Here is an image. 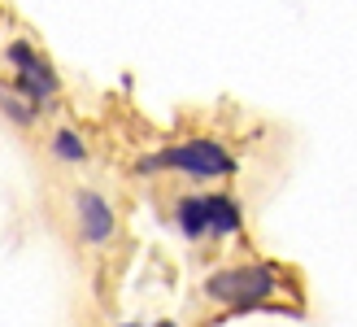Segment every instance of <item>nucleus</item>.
Here are the masks:
<instances>
[{
    "label": "nucleus",
    "instance_id": "nucleus-1",
    "mask_svg": "<svg viewBox=\"0 0 357 327\" xmlns=\"http://www.w3.org/2000/svg\"><path fill=\"white\" fill-rule=\"evenodd\" d=\"M205 301L222 305L227 314H261L266 301H279L283 293V266L279 262H231L213 266L201 284Z\"/></svg>",
    "mask_w": 357,
    "mask_h": 327
},
{
    "label": "nucleus",
    "instance_id": "nucleus-4",
    "mask_svg": "<svg viewBox=\"0 0 357 327\" xmlns=\"http://www.w3.org/2000/svg\"><path fill=\"white\" fill-rule=\"evenodd\" d=\"M70 210H75V231H79V245L83 249H105L114 245L118 235V214L114 201L96 188H75L70 196Z\"/></svg>",
    "mask_w": 357,
    "mask_h": 327
},
{
    "label": "nucleus",
    "instance_id": "nucleus-10",
    "mask_svg": "<svg viewBox=\"0 0 357 327\" xmlns=\"http://www.w3.org/2000/svg\"><path fill=\"white\" fill-rule=\"evenodd\" d=\"M118 327H144V323H118Z\"/></svg>",
    "mask_w": 357,
    "mask_h": 327
},
{
    "label": "nucleus",
    "instance_id": "nucleus-7",
    "mask_svg": "<svg viewBox=\"0 0 357 327\" xmlns=\"http://www.w3.org/2000/svg\"><path fill=\"white\" fill-rule=\"evenodd\" d=\"M48 153L61 161V166H83L87 157V140H83V131H75V126H52L48 131Z\"/></svg>",
    "mask_w": 357,
    "mask_h": 327
},
{
    "label": "nucleus",
    "instance_id": "nucleus-6",
    "mask_svg": "<svg viewBox=\"0 0 357 327\" xmlns=\"http://www.w3.org/2000/svg\"><path fill=\"white\" fill-rule=\"evenodd\" d=\"M170 218H174V231L183 235L188 245L209 240V223H205V192H178V196H174V205H170Z\"/></svg>",
    "mask_w": 357,
    "mask_h": 327
},
{
    "label": "nucleus",
    "instance_id": "nucleus-2",
    "mask_svg": "<svg viewBox=\"0 0 357 327\" xmlns=\"http://www.w3.org/2000/svg\"><path fill=\"white\" fill-rule=\"evenodd\" d=\"M157 166L162 175H178L188 184H222V179L240 175V157L213 136H188L157 149Z\"/></svg>",
    "mask_w": 357,
    "mask_h": 327
},
{
    "label": "nucleus",
    "instance_id": "nucleus-5",
    "mask_svg": "<svg viewBox=\"0 0 357 327\" xmlns=\"http://www.w3.org/2000/svg\"><path fill=\"white\" fill-rule=\"evenodd\" d=\"M205 223H209V240H236L244 231V205L236 192L213 188L205 192Z\"/></svg>",
    "mask_w": 357,
    "mask_h": 327
},
{
    "label": "nucleus",
    "instance_id": "nucleus-8",
    "mask_svg": "<svg viewBox=\"0 0 357 327\" xmlns=\"http://www.w3.org/2000/svg\"><path fill=\"white\" fill-rule=\"evenodd\" d=\"M0 114H5V122H13L17 131H31V126H40V118H44L40 109L26 105V101L17 96L9 83H0Z\"/></svg>",
    "mask_w": 357,
    "mask_h": 327
},
{
    "label": "nucleus",
    "instance_id": "nucleus-9",
    "mask_svg": "<svg viewBox=\"0 0 357 327\" xmlns=\"http://www.w3.org/2000/svg\"><path fill=\"white\" fill-rule=\"evenodd\" d=\"M153 327H178V323H174V319H157Z\"/></svg>",
    "mask_w": 357,
    "mask_h": 327
},
{
    "label": "nucleus",
    "instance_id": "nucleus-3",
    "mask_svg": "<svg viewBox=\"0 0 357 327\" xmlns=\"http://www.w3.org/2000/svg\"><path fill=\"white\" fill-rule=\"evenodd\" d=\"M5 66H9V87L40 114H52L61 105V75L31 40H9L5 44Z\"/></svg>",
    "mask_w": 357,
    "mask_h": 327
}]
</instances>
